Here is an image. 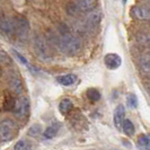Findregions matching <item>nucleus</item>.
<instances>
[{
  "mask_svg": "<svg viewBox=\"0 0 150 150\" xmlns=\"http://www.w3.org/2000/svg\"><path fill=\"white\" fill-rule=\"evenodd\" d=\"M30 148H32L30 143L28 142L27 140H25V139L19 140V141L16 142L15 146H14V150H30Z\"/></svg>",
  "mask_w": 150,
  "mask_h": 150,
  "instance_id": "22",
  "label": "nucleus"
},
{
  "mask_svg": "<svg viewBox=\"0 0 150 150\" xmlns=\"http://www.w3.org/2000/svg\"><path fill=\"white\" fill-rule=\"evenodd\" d=\"M58 46L60 51L69 57L76 55L81 51L83 49V42L81 40L71 33H63L62 36L58 40Z\"/></svg>",
  "mask_w": 150,
  "mask_h": 150,
  "instance_id": "1",
  "label": "nucleus"
},
{
  "mask_svg": "<svg viewBox=\"0 0 150 150\" xmlns=\"http://www.w3.org/2000/svg\"><path fill=\"white\" fill-rule=\"evenodd\" d=\"M72 107H74L72 102L70 99H68V98H64V99L61 100L60 104H59V111H60L61 114L66 115V114H68L72 110Z\"/></svg>",
  "mask_w": 150,
  "mask_h": 150,
  "instance_id": "16",
  "label": "nucleus"
},
{
  "mask_svg": "<svg viewBox=\"0 0 150 150\" xmlns=\"http://www.w3.org/2000/svg\"><path fill=\"white\" fill-rule=\"evenodd\" d=\"M122 130H123V132L125 133L127 135H132L134 133V125H133V123L131 122L130 120H127L124 121V123H123V127H122Z\"/></svg>",
  "mask_w": 150,
  "mask_h": 150,
  "instance_id": "20",
  "label": "nucleus"
},
{
  "mask_svg": "<svg viewBox=\"0 0 150 150\" xmlns=\"http://www.w3.org/2000/svg\"><path fill=\"white\" fill-rule=\"evenodd\" d=\"M16 102H17V100H15L14 97H11V96H6L5 99H4V110H5V111H13L16 105Z\"/></svg>",
  "mask_w": 150,
  "mask_h": 150,
  "instance_id": "19",
  "label": "nucleus"
},
{
  "mask_svg": "<svg viewBox=\"0 0 150 150\" xmlns=\"http://www.w3.org/2000/svg\"><path fill=\"white\" fill-rule=\"evenodd\" d=\"M100 21H102V11L97 9L89 11V14L86 17V23L89 28H96L100 24Z\"/></svg>",
  "mask_w": 150,
  "mask_h": 150,
  "instance_id": "8",
  "label": "nucleus"
},
{
  "mask_svg": "<svg viewBox=\"0 0 150 150\" xmlns=\"http://www.w3.org/2000/svg\"><path fill=\"white\" fill-rule=\"evenodd\" d=\"M0 27H1V32L5 35L13 36L14 34H16V19L8 17V16H4L1 18Z\"/></svg>",
  "mask_w": 150,
  "mask_h": 150,
  "instance_id": "6",
  "label": "nucleus"
},
{
  "mask_svg": "<svg viewBox=\"0 0 150 150\" xmlns=\"http://www.w3.org/2000/svg\"><path fill=\"white\" fill-rule=\"evenodd\" d=\"M138 147L141 150H150V138L147 135H140L138 138Z\"/></svg>",
  "mask_w": 150,
  "mask_h": 150,
  "instance_id": "17",
  "label": "nucleus"
},
{
  "mask_svg": "<svg viewBox=\"0 0 150 150\" xmlns=\"http://www.w3.org/2000/svg\"><path fill=\"white\" fill-rule=\"evenodd\" d=\"M9 86L10 89L16 94H21L23 91V83L22 80L19 79V77L17 75H11L9 78Z\"/></svg>",
  "mask_w": 150,
  "mask_h": 150,
  "instance_id": "13",
  "label": "nucleus"
},
{
  "mask_svg": "<svg viewBox=\"0 0 150 150\" xmlns=\"http://www.w3.org/2000/svg\"><path fill=\"white\" fill-rule=\"evenodd\" d=\"M40 133H42V128H41V125L40 124H35V125H33V127H30V130H28V134L30 137H38Z\"/></svg>",
  "mask_w": 150,
  "mask_h": 150,
  "instance_id": "25",
  "label": "nucleus"
},
{
  "mask_svg": "<svg viewBox=\"0 0 150 150\" xmlns=\"http://www.w3.org/2000/svg\"><path fill=\"white\" fill-rule=\"evenodd\" d=\"M104 62H105L106 68H108L110 70H115L120 68V66L122 64V58L116 53H108L104 58Z\"/></svg>",
  "mask_w": 150,
  "mask_h": 150,
  "instance_id": "7",
  "label": "nucleus"
},
{
  "mask_svg": "<svg viewBox=\"0 0 150 150\" xmlns=\"http://www.w3.org/2000/svg\"><path fill=\"white\" fill-rule=\"evenodd\" d=\"M28 111H30V99L25 96H22L17 102L13 110L15 116L19 120H24L26 116H28Z\"/></svg>",
  "mask_w": 150,
  "mask_h": 150,
  "instance_id": "4",
  "label": "nucleus"
},
{
  "mask_svg": "<svg viewBox=\"0 0 150 150\" xmlns=\"http://www.w3.org/2000/svg\"><path fill=\"white\" fill-rule=\"evenodd\" d=\"M0 60H1V63L2 64H10L11 62H10V58L7 55V53L5 52L4 50H1V52H0Z\"/></svg>",
  "mask_w": 150,
  "mask_h": 150,
  "instance_id": "26",
  "label": "nucleus"
},
{
  "mask_svg": "<svg viewBox=\"0 0 150 150\" xmlns=\"http://www.w3.org/2000/svg\"><path fill=\"white\" fill-rule=\"evenodd\" d=\"M131 13H132V16L137 19H140V21H149L150 19V9L148 7L137 6V7L132 8Z\"/></svg>",
  "mask_w": 150,
  "mask_h": 150,
  "instance_id": "9",
  "label": "nucleus"
},
{
  "mask_svg": "<svg viewBox=\"0 0 150 150\" xmlns=\"http://www.w3.org/2000/svg\"><path fill=\"white\" fill-rule=\"evenodd\" d=\"M34 50H35V53L40 59L44 61L51 60L52 55H51V52H50V49H49V45H47V42L43 36H38L34 40Z\"/></svg>",
  "mask_w": 150,
  "mask_h": 150,
  "instance_id": "3",
  "label": "nucleus"
},
{
  "mask_svg": "<svg viewBox=\"0 0 150 150\" xmlns=\"http://www.w3.org/2000/svg\"><path fill=\"white\" fill-rule=\"evenodd\" d=\"M14 53H15L16 57H17V58H18V59L21 60V62H22L23 64H25V66H26V67L28 68V69H30V70L32 71V72H35V71H38V69H35V68L33 67V66L30 64V62H28V61H27L26 59H25V58H24V57H23V55L21 54V53H18L17 51H14Z\"/></svg>",
  "mask_w": 150,
  "mask_h": 150,
  "instance_id": "23",
  "label": "nucleus"
},
{
  "mask_svg": "<svg viewBox=\"0 0 150 150\" xmlns=\"http://www.w3.org/2000/svg\"><path fill=\"white\" fill-rule=\"evenodd\" d=\"M76 6L81 11H91L97 6V0H75Z\"/></svg>",
  "mask_w": 150,
  "mask_h": 150,
  "instance_id": "11",
  "label": "nucleus"
},
{
  "mask_svg": "<svg viewBox=\"0 0 150 150\" xmlns=\"http://www.w3.org/2000/svg\"><path fill=\"white\" fill-rule=\"evenodd\" d=\"M59 129H60L59 123H52V124H50L47 128L45 129V131L43 132V135L46 139H52V138H54V135L58 133Z\"/></svg>",
  "mask_w": 150,
  "mask_h": 150,
  "instance_id": "15",
  "label": "nucleus"
},
{
  "mask_svg": "<svg viewBox=\"0 0 150 150\" xmlns=\"http://www.w3.org/2000/svg\"><path fill=\"white\" fill-rule=\"evenodd\" d=\"M113 120H114V125L117 129H121L123 127V123L125 121V108H124V106L119 105L115 108Z\"/></svg>",
  "mask_w": 150,
  "mask_h": 150,
  "instance_id": "10",
  "label": "nucleus"
},
{
  "mask_svg": "<svg viewBox=\"0 0 150 150\" xmlns=\"http://www.w3.org/2000/svg\"><path fill=\"white\" fill-rule=\"evenodd\" d=\"M147 90H148V93L150 94V83L149 85H147Z\"/></svg>",
  "mask_w": 150,
  "mask_h": 150,
  "instance_id": "27",
  "label": "nucleus"
},
{
  "mask_svg": "<svg viewBox=\"0 0 150 150\" xmlns=\"http://www.w3.org/2000/svg\"><path fill=\"white\" fill-rule=\"evenodd\" d=\"M137 42L142 46L150 47V33H140L137 36Z\"/></svg>",
  "mask_w": 150,
  "mask_h": 150,
  "instance_id": "18",
  "label": "nucleus"
},
{
  "mask_svg": "<svg viewBox=\"0 0 150 150\" xmlns=\"http://www.w3.org/2000/svg\"><path fill=\"white\" fill-rule=\"evenodd\" d=\"M87 97L90 102H98L100 99V93L96 88H89L87 90Z\"/></svg>",
  "mask_w": 150,
  "mask_h": 150,
  "instance_id": "21",
  "label": "nucleus"
},
{
  "mask_svg": "<svg viewBox=\"0 0 150 150\" xmlns=\"http://www.w3.org/2000/svg\"><path fill=\"white\" fill-rule=\"evenodd\" d=\"M57 81L62 86H71L77 81V76L74 74H68V75L59 76L57 78Z\"/></svg>",
  "mask_w": 150,
  "mask_h": 150,
  "instance_id": "14",
  "label": "nucleus"
},
{
  "mask_svg": "<svg viewBox=\"0 0 150 150\" xmlns=\"http://www.w3.org/2000/svg\"><path fill=\"white\" fill-rule=\"evenodd\" d=\"M28 34H30V23H28V21L23 16L17 17L16 18V35L18 36V38L24 41L28 38Z\"/></svg>",
  "mask_w": 150,
  "mask_h": 150,
  "instance_id": "5",
  "label": "nucleus"
},
{
  "mask_svg": "<svg viewBox=\"0 0 150 150\" xmlns=\"http://www.w3.org/2000/svg\"><path fill=\"white\" fill-rule=\"evenodd\" d=\"M127 104L130 108H135L138 105V99L134 94H129L127 96Z\"/></svg>",
  "mask_w": 150,
  "mask_h": 150,
  "instance_id": "24",
  "label": "nucleus"
},
{
  "mask_svg": "<svg viewBox=\"0 0 150 150\" xmlns=\"http://www.w3.org/2000/svg\"><path fill=\"white\" fill-rule=\"evenodd\" d=\"M17 125L13 120L5 119L0 123V138L2 141H9L11 140L16 134Z\"/></svg>",
  "mask_w": 150,
  "mask_h": 150,
  "instance_id": "2",
  "label": "nucleus"
},
{
  "mask_svg": "<svg viewBox=\"0 0 150 150\" xmlns=\"http://www.w3.org/2000/svg\"><path fill=\"white\" fill-rule=\"evenodd\" d=\"M139 68L144 76H150V53H146L140 58Z\"/></svg>",
  "mask_w": 150,
  "mask_h": 150,
  "instance_id": "12",
  "label": "nucleus"
}]
</instances>
